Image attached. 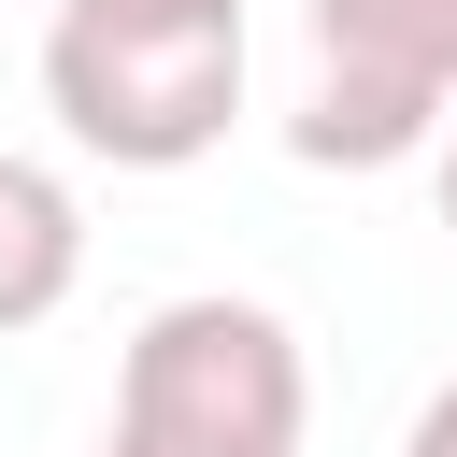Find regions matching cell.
<instances>
[{
  "label": "cell",
  "instance_id": "cell-1",
  "mask_svg": "<svg viewBox=\"0 0 457 457\" xmlns=\"http://www.w3.org/2000/svg\"><path fill=\"white\" fill-rule=\"evenodd\" d=\"M300 428H314V371L271 300L186 286L114 357V443L143 457H300Z\"/></svg>",
  "mask_w": 457,
  "mask_h": 457
},
{
  "label": "cell",
  "instance_id": "cell-2",
  "mask_svg": "<svg viewBox=\"0 0 457 457\" xmlns=\"http://www.w3.org/2000/svg\"><path fill=\"white\" fill-rule=\"evenodd\" d=\"M43 114L114 157V171H186L228 143L243 114V29H114V14H57L43 29Z\"/></svg>",
  "mask_w": 457,
  "mask_h": 457
},
{
  "label": "cell",
  "instance_id": "cell-3",
  "mask_svg": "<svg viewBox=\"0 0 457 457\" xmlns=\"http://www.w3.org/2000/svg\"><path fill=\"white\" fill-rule=\"evenodd\" d=\"M457 114V0H314V86L286 114V157L314 171H400Z\"/></svg>",
  "mask_w": 457,
  "mask_h": 457
},
{
  "label": "cell",
  "instance_id": "cell-4",
  "mask_svg": "<svg viewBox=\"0 0 457 457\" xmlns=\"http://www.w3.org/2000/svg\"><path fill=\"white\" fill-rule=\"evenodd\" d=\"M71 286H86V200H71L43 157H14V143H0V343H14V328H43Z\"/></svg>",
  "mask_w": 457,
  "mask_h": 457
},
{
  "label": "cell",
  "instance_id": "cell-5",
  "mask_svg": "<svg viewBox=\"0 0 457 457\" xmlns=\"http://www.w3.org/2000/svg\"><path fill=\"white\" fill-rule=\"evenodd\" d=\"M57 14H114V29H243V0H57Z\"/></svg>",
  "mask_w": 457,
  "mask_h": 457
},
{
  "label": "cell",
  "instance_id": "cell-6",
  "mask_svg": "<svg viewBox=\"0 0 457 457\" xmlns=\"http://www.w3.org/2000/svg\"><path fill=\"white\" fill-rule=\"evenodd\" d=\"M400 457H457V371L414 400V428H400Z\"/></svg>",
  "mask_w": 457,
  "mask_h": 457
},
{
  "label": "cell",
  "instance_id": "cell-7",
  "mask_svg": "<svg viewBox=\"0 0 457 457\" xmlns=\"http://www.w3.org/2000/svg\"><path fill=\"white\" fill-rule=\"evenodd\" d=\"M428 186H443V228H457V114H443V143H428Z\"/></svg>",
  "mask_w": 457,
  "mask_h": 457
},
{
  "label": "cell",
  "instance_id": "cell-8",
  "mask_svg": "<svg viewBox=\"0 0 457 457\" xmlns=\"http://www.w3.org/2000/svg\"><path fill=\"white\" fill-rule=\"evenodd\" d=\"M100 457H143V443H114V428H100Z\"/></svg>",
  "mask_w": 457,
  "mask_h": 457
}]
</instances>
